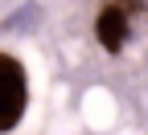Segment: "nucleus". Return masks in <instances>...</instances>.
Returning a JSON list of instances; mask_svg holds the SVG:
<instances>
[{
    "label": "nucleus",
    "instance_id": "nucleus-1",
    "mask_svg": "<svg viewBox=\"0 0 148 135\" xmlns=\"http://www.w3.org/2000/svg\"><path fill=\"white\" fill-rule=\"evenodd\" d=\"M25 107H29V78H25V66L16 62L12 53H0V135L12 131L16 123L25 119Z\"/></svg>",
    "mask_w": 148,
    "mask_h": 135
},
{
    "label": "nucleus",
    "instance_id": "nucleus-2",
    "mask_svg": "<svg viewBox=\"0 0 148 135\" xmlns=\"http://www.w3.org/2000/svg\"><path fill=\"white\" fill-rule=\"evenodd\" d=\"M95 33H99V45L107 53H119L127 45V12L119 4H107L99 12V21H95Z\"/></svg>",
    "mask_w": 148,
    "mask_h": 135
},
{
    "label": "nucleus",
    "instance_id": "nucleus-3",
    "mask_svg": "<svg viewBox=\"0 0 148 135\" xmlns=\"http://www.w3.org/2000/svg\"><path fill=\"white\" fill-rule=\"evenodd\" d=\"M37 21H41V8L25 4V8H16V12H8L0 21V33H29V29H37Z\"/></svg>",
    "mask_w": 148,
    "mask_h": 135
},
{
    "label": "nucleus",
    "instance_id": "nucleus-4",
    "mask_svg": "<svg viewBox=\"0 0 148 135\" xmlns=\"http://www.w3.org/2000/svg\"><path fill=\"white\" fill-rule=\"evenodd\" d=\"M140 4H144V0H123V4H119V8L127 12V8H140Z\"/></svg>",
    "mask_w": 148,
    "mask_h": 135
}]
</instances>
